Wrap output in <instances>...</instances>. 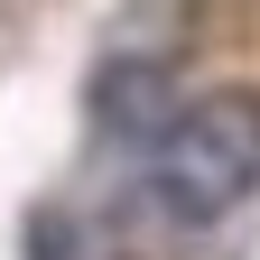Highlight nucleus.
Wrapping results in <instances>:
<instances>
[{"instance_id": "obj_1", "label": "nucleus", "mask_w": 260, "mask_h": 260, "mask_svg": "<svg viewBox=\"0 0 260 260\" xmlns=\"http://www.w3.org/2000/svg\"><path fill=\"white\" fill-rule=\"evenodd\" d=\"M260 186V103L251 93H214L168 121V140L149 149V195L168 223H223Z\"/></svg>"}, {"instance_id": "obj_2", "label": "nucleus", "mask_w": 260, "mask_h": 260, "mask_svg": "<svg viewBox=\"0 0 260 260\" xmlns=\"http://www.w3.org/2000/svg\"><path fill=\"white\" fill-rule=\"evenodd\" d=\"M93 121L112 130V140H168V121H177V75L168 65H149V56H121L93 75Z\"/></svg>"}]
</instances>
